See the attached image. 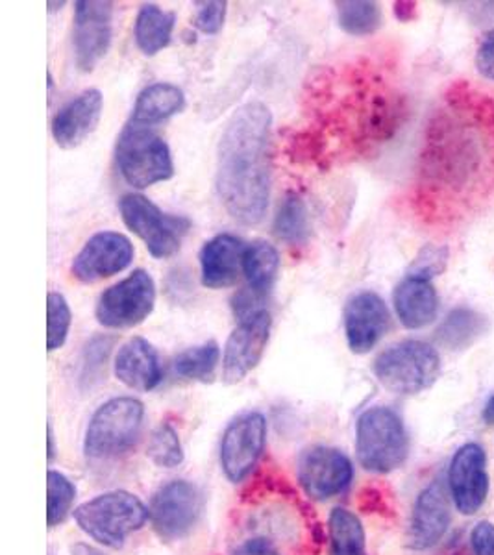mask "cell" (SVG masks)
<instances>
[{"mask_svg":"<svg viewBox=\"0 0 494 555\" xmlns=\"http://www.w3.org/2000/svg\"><path fill=\"white\" fill-rule=\"evenodd\" d=\"M422 195L431 217L472 214L494 193V99L467 83L444 96L422 152Z\"/></svg>","mask_w":494,"mask_h":555,"instance_id":"6da1fadb","label":"cell"},{"mask_svg":"<svg viewBox=\"0 0 494 555\" xmlns=\"http://www.w3.org/2000/svg\"><path fill=\"white\" fill-rule=\"evenodd\" d=\"M271 109L263 102H247L230 117L217 149L219 201L248 227L263 221L271 201Z\"/></svg>","mask_w":494,"mask_h":555,"instance_id":"7a4b0ae2","label":"cell"},{"mask_svg":"<svg viewBox=\"0 0 494 555\" xmlns=\"http://www.w3.org/2000/svg\"><path fill=\"white\" fill-rule=\"evenodd\" d=\"M355 454L368 473L399 470L410 455V437L402 416L386 405L363 411L355 424Z\"/></svg>","mask_w":494,"mask_h":555,"instance_id":"3957f363","label":"cell"},{"mask_svg":"<svg viewBox=\"0 0 494 555\" xmlns=\"http://www.w3.org/2000/svg\"><path fill=\"white\" fill-rule=\"evenodd\" d=\"M75 520L86 535L108 548H122L128 535L148 520V507L127 491L104 492L75 509Z\"/></svg>","mask_w":494,"mask_h":555,"instance_id":"277c9868","label":"cell"},{"mask_svg":"<svg viewBox=\"0 0 494 555\" xmlns=\"http://www.w3.org/2000/svg\"><path fill=\"white\" fill-rule=\"evenodd\" d=\"M115 162L122 180L135 190H146L174 177V162L167 141L153 128L130 120L117 139Z\"/></svg>","mask_w":494,"mask_h":555,"instance_id":"5b68a950","label":"cell"},{"mask_svg":"<svg viewBox=\"0 0 494 555\" xmlns=\"http://www.w3.org/2000/svg\"><path fill=\"white\" fill-rule=\"evenodd\" d=\"M145 418V408L138 398L117 397L108 400L91 416L83 452L89 460H115L135 447Z\"/></svg>","mask_w":494,"mask_h":555,"instance_id":"8992f818","label":"cell"},{"mask_svg":"<svg viewBox=\"0 0 494 555\" xmlns=\"http://www.w3.org/2000/svg\"><path fill=\"white\" fill-rule=\"evenodd\" d=\"M374 376L387 391L412 397L430 389L441 374V356L425 341L396 343L376 358Z\"/></svg>","mask_w":494,"mask_h":555,"instance_id":"52a82bcc","label":"cell"},{"mask_svg":"<svg viewBox=\"0 0 494 555\" xmlns=\"http://www.w3.org/2000/svg\"><path fill=\"white\" fill-rule=\"evenodd\" d=\"M119 211L128 230L145 243L156 259L174 256L190 232L191 221L184 215L165 214L145 195L128 193L119 201Z\"/></svg>","mask_w":494,"mask_h":555,"instance_id":"ba28073f","label":"cell"},{"mask_svg":"<svg viewBox=\"0 0 494 555\" xmlns=\"http://www.w3.org/2000/svg\"><path fill=\"white\" fill-rule=\"evenodd\" d=\"M156 306L154 278L138 269L119 284L102 293L96 304V321L104 328L127 330L138 326L151 315Z\"/></svg>","mask_w":494,"mask_h":555,"instance_id":"9c48e42d","label":"cell"},{"mask_svg":"<svg viewBox=\"0 0 494 555\" xmlns=\"http://www.w3.org/2000/svg\"><path fill=\"white\" fill-rule=\"evenodd\" d=\"M204 496L195 483L172 480L159 487L148 507V520L164 541L190 535L203 517Z\"/></svg>","mask_w":494,"mask_h":555,"instance_id":"30bf717a","label":"cell"},{"mask_svg":"<svg viewBox=\"0 0 494 555\" xmlns=\"http://www.w3.org/2000/svg\"><path fill=\"white\" fill-rule=\"evenodd\" d=\"M266 421L258 411L234 418L221 439V467L232 483H242L258 467L265 452Z\"/></svg>","mask_w":494,"mask_h":555,"instance_id":"8fae6325","label":"cell"},{"mask_svg":"<svg viewBox=\"0 0 494 555\" xmlns=\"http://www.w3.org/2000/svg\"><path fill=\"white\" fill-rule=\"evenodd\" d=\"M114 39V4L104 0L75 2L73 54L82 73H91L106 56Z\"/></svg>","mask_w":494,"mask_h":555,"instance_id":"7c38bea8","label":"cell"},{"mask_svg":"<svg viewBox=\"0 0 494 555\" xmlns=\"http://www.w3.org/2000/svg\"><path fill=\"white\" fill-rule=\"evenodd\" d=\"M446 487L452 504L465 517H472L487 502L491 480L487 473V454L482 444L467 442L452 455Z\"/></svg>","mask_w":494,"mask_h":555,"instance_id":"4fadbf2b","label":"cell"},{"mask_svg":"<svg viewBox=\"0 0 494 555\" xmlns=\"http://www.w3.org/2000/svg\"><path fill=\"white\" fill-rule=\"evenodd\" d=\"M354 478V467L349 455L329 447L306 450L298 461V481L310 499H334L349 489Z\"/></svg>","mask_w":494,"mask_h":555,"instance_id":"5bb4252c","label":"cell"},{"mask_svg":"<svg viewBox=\"0 0 494 555\" xmlns=\"http://www.w3.org/2000/svg\"><path fill=\"white\" fill-rule=\"evenodd\" d=\"M271 328L273 317L266 310L239 321L237 328L230 335L222 356V378L226 384L242 382L260 365L271 339Z\"/></svg>","mask_w":494,"mask_h":555,"instance_id":"9a60e30c","label":"cell"},{"mask_svg":"<svg viewBox=\"0 0 494 555\" xmlns=\"http://www.w3.org/2000/svg\"><path fill=\"white\" fill-rule=\"evenodd\" d=\"M132 259V241L119 232L104 230L89 237L77 258L73 259L70 272L82 284H95L128 269Z\"/></svg>","mask_w":494,"mask_h":555,"instance_id":"2e32d148","label":"cell"},{"mask_svg":"<svg viewBox=\"0 0 494 555\" xmlns=\"http://www.w3.org/2000/svg\"><path fill=\"white\" fill-rule=\"evenodd\" d=\"M344 335L354 353H368L391 326V313L380 295L362 291L349 298L342 313Z\"/></svg>","mask_w":494,"mask_h":555,"instance_id":"e0dca14e","label":"cell"},{"mask_svg":"<svg viewBox=\"0 0 494 555\" xmlns=\"http://www.w3.org/2000/svg\"><path fill=\"white\" fill-rule=\"evenodd\" d=\"M451 492L443 480H435L418 492L410 522V544L413 550H430L443 541L451 528Z\"/></svg>","mask_w":494,"mask_h":555,"instance_id":"ac0fdd59","label":"cell"},{"mask_svg":"<svg viewBox=\"0 0 494 555\" xmlns=\"http://www.w3.org/2000/svg\"><path fill=\"white\" fill-rule=\"evenodd\" d=\"M104 109L99 89H86L67 102L52 119V138L62 149H77L95 132Z\"/></svg>","mask_w":494,"mask_h":555,"instance_id":"d6986e66","label":"cell"},{"mask_svg":"<svg viewBox=\"0 0 494 555\" xmlns=\"http://www.w3.org/2000/svg\"><path fill=\"white\" fill-rule=\"evenodd\" d=\"M243 241L232 234H219L206 241L200 250V276L208 289H226L237 282L242 274Z\"/></svg>","mask_w":494,"mask_h":555,"instance_id":"ffe728a7","label":"cell"},{"mask_svg":"<svg viewBox=\"0 0 494 555\" xmlns=\"http://www.w3.org/2000/svg\"><path fill=\"white\" fill-rule=\"evenodd\" d=\"M115 376L133 391H154L164 379L156 348L143 337H132L115 358Z\"/></svg>","mask_w":494,"mask_h":555,"instance_id":"44dd1931","label":"cell"},{"mask_svg":"<svg viewBox=\"0 0 494 555\" xmlns=\"http://www.w3.org/2000/svg\"><path fill=\"white\" fill-rule=\"evenodd\" d=\"M394 310L407 330H420L435 321L439 311L438 291L428 280L406 276L394 287Z\"/></svg>","mask_w":494,"mask_h":555,"instance_id":"7402d4cb","label":"cell"},{"mask_svg":"<svg viewBox=\"0 0 494 555\" xmlns=\"http://www.w3.org/2000/svg\"><path fill=\"white\" fill-rule=\"evenodd\" d=\"M184 107V91L178 86L169 82L151 83L135 99L130 122L153 128L154 125L180 114Z\"/></svg>","mask_w":494,"mask_h":555,"instance_id":"603a6c76","label":"cell"},{"mask_svg":"<svg viewBox=\"0 0 494 555\" xmlns=\"http://www.w3.org/2000/svg\"><path fill=\"white\" fill-rule=\"evenodd\" d=\"M177 25V13L161 10L158 4H143L135 17L133 38L145 56H156L165 47H169L172 30Z\"/></svg>","mask_w":494,"mask_h":555,"instance_id":"cb8c5ba5","label":"cell"},{"mask_svg":"<svg viewBox=\"0 0 494 555\" xmlns=\"http://www.w3.org/2000/svg\"><path fill=\"white\" fill-rule=\"evenodd\" d=\"M280 272V254L276 246L266 241H253L245 248L243 274L247 278L248 289L258 297L266 298L273 291Z\"/></svg>","mask_w":494,"mask_h":555,"instance_id":"d4e9b609","label":"cell"},{"mask_svg":"<svg viewBox=\"0 0 494 555\" xmlns=\"http://www.w3.org/2000/svg\"><path fill=\"white\" fill-rule=\"evenodd\" d=\"M329 555H367L365 530L354 513L336 507L329 513Z\"/></svg>","mask_w":494,"mask_h":555,"instance_id":"484cf974","label":"cell"},{"mask_svg":"<svg viewBox=\"0 0 494 555\" xmlns=\"http://www.w3.org/2000/svg\"><path fill=\"white\" fill-rule=\"evenodd\" d=\"M485 330H487L485 317L470 308H456L446 315L435 337L443 347L463 350L470 347Z\"/></svg>","mask_w":494,"mask_h":555,"instance_id":"4316f807","label":"cell"},{"mask_svg":"<svg viewBox=\"0 0 494 555\" xmlns=\"http://www.w3.org/2000/svg\"><path fill=\"white\" fill-rule=\"evenodd\" d=\"M274 235L289 245H302L310 237V214L300 196L287 195L280 204L273 224Z\"/></svg>","mask_w":494,"mask_h":555,"instance_id":"83f0119b","label":"cell"},{"mask_svg":"<svg viewBox=\"0 0 494 555\" xmlns=\"http://www.w3.org/2000/svg\"><path fill=\"white\" fill-rule=\"evenodd\" d=\"M221 350L216 341H206L198 347L187 348L174 358V373L185 379L211 382L219 365Z\"/></svg>","mask_w":494,"mask_h":555,"instance_id":"f1b7e54d","label":"cell"},{"mask_svg":"<svg viewBox=\"0 0 494 555\" xmlns=\"http://www.w3.org/2000/svg\"><path fill=\"white\" fill-rule=\"evenodd\" d=\"M337 20L344 33L350 36H370V34L380 30L381 8L376 2H365V0H347V2H337Z\"/></svg>","mask_w":494,"mask_h":555,"instance_id":"f546056e","label":"cell"},{"mask_svg":"<svg viewBox=\"0 0 494 555\" xmlns=\"http://www.w3.org/2000/svg\"><path fill=\"white\" fill-rule=\"evenodd\" d=\"M77 499V487L73 481L56 470L47 474V524L49 528H56L69 515L73 502Z\"/></svg>","mask_w":494,"mask_h":555,"instance_id":"4dcf8cb0","label":"cell"},{"mask_svg":"<svg viewBox=\"0 0 494 555\" xmlns=\"http://www.w3.org/2000/svg\"><path fill=\"white\" fill-rule=\"evenodd\" d=\"M73 313L69 302L62 293L51 291L47 297V348L49 352L60 350L67 341Z\"/></svg>","mask_w":494,"mask_h":555,"instance_id":"1f68e13d","label":"cell"},{"mask_svg":"<svg viewBox=\"0 0 494 555\" xmlns=\"http://www.w3.org/2000/svg\"><path fill=\"white\" fill-rule=\"evenodd\" d=\"M146 455L153 460L154 465L161 468H174L182 465L184 449H182L177 429L172 428L171 424L165 423L156 428L148 441Z\"/></svg>","mask_w":494,"mask_h":555,"instance_id":"d6a6232c","label":"cell"},{"mask_svg":"<svg viewBox=\"0 0 494 555\" xmlns=\"http://www.w3.org/2000/svg\"><path fill=\"white\" fill-rule=\"evenodd\" d=\"M114 348V337L109 335H95L83 348L82 356V379L91 382L101 378L102 369L106 366L109 352Z\"/></svg>","mask_w":494,"mask_h":555,"instance_id":"836d02e7","label":"cell"},{"mask_svg":"<svg viewBox=\"0 0 494 555\" xmlns=\"http://www.w3.org/2000/svg\"><path fill=\"white\" fill-rule=\"evenodd\" d=\"M448 263V248L446 246L428 245L413 259L412 266L407 269L406 276L428 280L439 276L446 269Z\"/></svg>","mask_w":494,"mask_h":555,"instance_id":"e575fe53","label":"cell"},{"mask_svg":"<svg viewBox=\"0 0 494 555\" xmlns=\"http://www.w3.org/2000/svg\"><path fill=\"white\" fill-rule=\"evenodd\" d=\"M226 12H229L226 2H203L198 8L195 25H197L200 33L216 36V34L221 33L222 26H224Z\"/></svg>","mask_w":494,"mask_h":555,"instance_id":"d590c367","label":"cell"},{"mask_svg":"<svg viewBox=\"0 0 494 555\" xmlns=\"http://www.w3.org/2000/svg\"><path fill=\"white\" fill-rule=\"evenodd\" d=\"M470 554L494 555V524L480 520L472 526L469 535Z\"/></svg>","mask_w":494,"mask_h":555,"instance_id":"8d00e7d4","label":"cell"},{"mask_svg":"<svg viewBox=\"0 0 494 555\" xmlns=\"http://www.w3.org/2000/svg\"><path fill=\"white\" fill-rule=\"evenodd\" d=\"M476 67L487 80H494V28L489 30L480 41L476 52Z\"/></svg>","mask_w":494,"mask_h":555,"instance_id":"74e56055","label":"cell"},{"mask_svg":"<svg viewBox=\"0 0 494 555\" xmlns=\"http://www.w3.org/2000/svg\"><path fill=\"white\" fill-rule=\"evenodd\" d=\"M234 555H282L280 550L265 539H250L235 550Z\"/></svg>","mask_w":494,"mask_h":555,"instance_id":"f35d334b","label":"cell"},{"mask_svg":"<svg viewBox=\"0 0 494 555\" xmlns=\"http://www.w3.org/2000/svg\"><path fill=\"white\" fill-rule=\"evenodd\" d=\"M394 15L402 23L415 20L417 15V2H394Z\"/></svg>","mask_w":494,"mask_h":555,"instance_id":"ab89813d","label":"cell"},{"mask_svg":"<svg viewBox=\"0 0 494 555\" xmlns=\"http://www.w3.org/2000/svg\"><path fill=\"white\" fill-rule=\"evenodd\" d=\"M70 555H104L99 550L93 548V546H88V544H77V546H73L70 550Z\"/></svg>","mask_w":494,"mask_h":555,"instance_id":"60d3db41","label":"cell"},{"mask_svg":"<svg viewBox=\"0 0 494 555\" xmlns=\"http://www.w3.org/2000/svg\"><path fill=\"white\" fill-rule=\"evenodd\" d=\"M54 434H52V424L47 426V455H49V461L54 460Z\"/></svg>","mask_w":494,"mask_h":555,"instance_id":"b9f144b4","label":"cell"},{"mask_svg":"<svg viewBox=\"0 0 494 555\" xmlns=\"http://www.w3.org/2000/svg\"><path fill=\"white\" fill-rule=\"evenodd\" d=\"M483 421L489 424H494V397L489 398L487 405L483 410Z\"/></svg>","mask_w":494,"mask_h":555,"instance_id":"7bdbcfd3","label":"cell"}]
</instances>
